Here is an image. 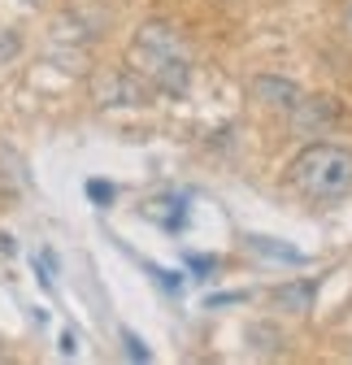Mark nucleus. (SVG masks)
I'll use <instances>...</instances> for the list:
<instances>
[{"instance_id": "obj_1", "label": "nucleus", "mask_w": 352, "mask_h": 365, "mask_svg": "<svg viewBox=\"0 0 352 365\" xmlns=\"http://www.w3.org/2000/svg\"><path fill=\"white\" fill-rule=\"evenodd\" d=\"M126 66L152 91H165V96H187L192 87V48L170 22H144L130 35Z\"/></svg>"}, {"instance_id": "obj_2", "label": "nucleus", "mask_w": 352, "mask_h": 365, "mask_svg": "<svg viewBox=\"0 0 352 365\" xmlns=\"http://www.w3.org/2000/svg\"><path fill=\"white\" fill-rule=\"evenodd\" d=\"M287 182L314 205H335L352 196V148L339 144H309L287 165Z\"/></svg>"}, {"instance_id": "obj_3", "label": "nucleus", "mask_w": 352, "mask_h": 365, "mask_svg": "<svg viewBox=\"0 0 352 365\" xmlns=\"http://www.w3.org/2000/svg\"><path fill=\"white\" fill-rule=\"evenodd\" d=\"M248 91H252V101H257L261 109H274V113H291V109L304 101V91H300L296 83L279 78V74H257V78L248 83Z\"/></svg>"}, {"instance_id": "obj_4", "label": "nucleus", "mask_w": 352, "mask_h": 365, "mask_svg": "<svg viewBox=\"0 0 352 365\" xmlns=\"http://www.w3.org/2000/svg\"><path fill=\"white\" fill-rule=\"evenodd\" d=\"M100 105H144L148 101V83L135 70H122V74H105L96 87Z\"/></svg>"}, {"instance_id": "obj_5", "label": "nucleus", "mask_w": 352, "mask_h": 365, "mask_svg": "<svg viewBox=\"0 0 352 365\" xmlns=\"http://www.w3.org/2000/svg\"><path fill=\"white\" fill-rule=\"evenodd\" d=\"M335 118V109L322 101V96H304L296 109H291V122L300 126V130H318V126H326Z\"/></svg>"}, {"instance_id": "obj_6", "label": "nucleus", "mask_w": 352, "mask_h": 365, "mask_svg": "<svg viewBox=\"0 0 352 365\" xmlns=\"http://www.w3.org/2000/svg\"><path fill=\"white\" fill-rule=\"evenodd\" d=\"M314 292H318L314 283H304V279H300V283L279 287V292H274V304L287 309V313H309V309H314Z\"/></svg>"}, {"instance_id": "obj_7", "label": "nucleus", "mask_w": 352, "mask_h": 365, "mask_svg": "<svg viewBox=\"0 0 352 365\" xmlns=\"http://www.w3.org/2000/svg\"><path fill=\"white\" fill-rule=\"evenodd\" d=\"M87 196H92V200H96L100 209H109V200H113L118 192L109 187V182H100V178H92V182H87Z\"/></svg>"}, {"instance_id": "obj_8", "label": "nucleus", "mask_w": 352, "mask_h": 365, "mask_svg": "<svg viewBox=\"0 0 352 365\" xmlns=\"http://www.w3.org/2000/svg\"><path fill=\"white\" fill-rule=\"evenodd\" d=\"M122 344H126V356H135V361H148V348L135 331H122Z\"/></svg>"}, {"instance_id": "obj_9", "label": "nucleus", "mask_w": 352, "mask_h": 365, "mask_svg": "<svg viewBox=\"0 0 352 365\" xmlns=\"http://www.w3.org/2000/svg\"><path fill=\"white\" fill-rule=\"evenodd\" d=\"M339 22H343V31H348V39H352V0H343V9H339Z\"/></svg>"}, {"instance_id": "obj_10", "label": "nucleus", "mask_w": 352, "mask_h": 365, "mask_svg": "<svg viewBox=\"0 0 352 365\" xmlns=\"http://www.w3.org/2000/svg\"><path fill=\"white\" fill-rule=\"evenodd\" d=\"M61 352H66V356H74V335H70V331L61 335Z\"/></svg>"}, {"instance_id": "obj_11", "label": "nucleus", "mask_w": 352, "mask_h": 365, "mask_svg": "<svg viewBox=\"0 0 352 365\" xmlns=\"http://www.w3.org/2000/svg\"><path fill=\"white\" fill-rule=\"evenodd\" d=\"M22 5H39V0H22Z\"/></svg>"}]
</instances>
